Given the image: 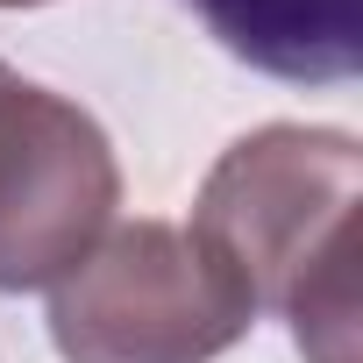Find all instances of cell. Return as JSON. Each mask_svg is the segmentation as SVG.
Masks as SVG:
<instances>
[{
	"instance_id": "2",
	"label": "cell",
	"mask_w": 363,
	"mask_h": 363,
	"mask_svg": "<svg viewBox=\"0 0 363 363\" xmlns=\"http://www.w3.org/2000/svg\"><path fill=\"white\" fill-rule=\"evenodd\" d=\"M250 328L257 306L235 271L178 221H114L50 285L65 363H214Z\"/></svg>"
},
{
	"instance_id": "3",
	"label": "cell",
	"mask_w": 363,
	"mask_h": 363,
	"mask_svg": "<svg viewBox=\"0 0 363 363\" xmlns=\"http://www.w3.org/2000/svg\"><path fill=\"white\" fill-rule=\"evenodd\" d=\"M121 207L107 128L0 57V292L57 285Z\"/></svg>"
},
{
	"instance_id": "5",
	"label": "cell",
	"mask_w": 363,
	"mask_h": 363,
	"mask_svg": "<svg viewBox=\"0 0 363 363\" xmlns=\"http://www.w3.org/2000/svg\"><path fill=\"white\" fill-rule=\"evenodd\" d=\"M0 8H43V0H0Z\"/></svg>"
},
{
	"instance_id": "4",
	"label": "cell",
	"mask_w": 363,
	"mask_h": 363,
	"mask_svg": "<svg viewBox=\"0 0 363 363\" xmlns=\"http://www.w3.org/2000/svg\"><path fill=\"white\" fill-rule=\"evenodd\" d=\"M207 36L264 79L349 86L363 72V0H186Z\"/></svg>"
},
{
	"instance_id": "1",
	"label": "cell",
	"mask_w": 363,
	"mask_h": 363,
	"mask_svg": "<svg viewBox=\"0 0 363 363\" xmlns=\"http://www.w3.org/2000/svg\"><path fill=\"white\" fill-rule=\"evenodd\" d=\"M356 207L363 150L349 128L271 121L228 143L193 200V235L235 271L257 313L292 320L306 363H356Z\"/></svg>"
}]
</instances>
